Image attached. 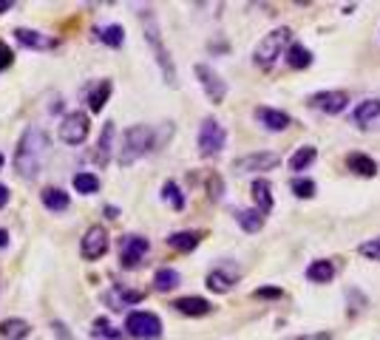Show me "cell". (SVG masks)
<instances>
[{
  "label": "cell",
  "instance_id": "1",
  "mask_svg": "<svg viewBox=\"0 0 380 340\" xmlns=\"http://www.w3.org/2000/svg\"><path fill=\"white\" fill-rule=\"evenodd\" d=\"M46 156H49V133L40 128V125H29L18 142V150H15V174L20 179H37L40 170L46 164Z\"/></svg>",
  "mask_w": 380,
  "mask_h": 340
},
{
  "label": "cell",
  "instance_id": "2",
  "mask_svg": "<svg viewBox=\"0 0 380 340\" xmlns=\"http://www.w3.org/2000/svg\"><path fill=\"white\" fill-rule=\"evenodd\" d=\"M139 20H142L145 40H148V46H150V51H153V57H156V66H159L165 83H167L170 88H176V85H179V74H176V66H173L170 51H167L165 43H162V29H159V23H156L153 9H142V12H139Z\"/></svg>",
  "mask_w": 380,
  "mask_h": 340
},
{
  "label": "cell",
  "instance_id": "3",
  "mask_svg": "<svg viewBox=\"0 0 380 340\" xmlns=\"http://www.w3.org/2000/svg\"><path fill=\"white\" fill-rule=\"evenodd\" d=\"M156 147V133L150 125H131L122 133V145H119V164L131 167L133 162H139L145 153H150Z\"/></svg>",
  "mask_w": 380,
  "mask_h": 340
},
{
  "label": "cell",
  "instance_id": "4",
  "mask_svg": "<svg viewBox=\"0 0 380 340\" xmlns=\"http://www.w3.org/2000/svg\"><path fill=\"white\" fill-rule=\"evenodd\" d=\"M290 37H292V32H290L287 26H281V29H275V32L264 35V40L256 46V54H253L256 66H261V68H273V66H275V60L287 51Z\"/></svg>",
  "mask_w": 380,
  "mask_h": 340
},
{
  "label": "cell",
  "instance_id": "5",
  "mask_svg": "<svg viewBox=\"0 0 380 340\" xmlns=\"http://www.w3.org/2000/svg\"><path fill=\"white\" fill-rule=\"evenodd\" d=\"M225 145H227V130H225V125H222L219 119L208 116V119L202 122V128H199V153H202L205 159H213V156H219V153L225 150Z\"/></svg>",
  "mask_w": 380,
  "mask_h": 340
},
{
  "label": "cell",
  "instance_id": "6",
  "mask_svg": "<svg viewBox=\"0 0 380 340\" xmlns=\"http://www.w3.org/2000/svg\"><path fill=\"white\" fill-rule=\"evenodd\" d=\"M125 332L136 340H159L162 337V320L153 312H131L125 317Z\"/></svg>",
  "mask_w": 380,
  "mask_h": 340
},
{
  "label": "cell",
  "instance_id": "7",
  "mask_svg": "<svg viewBox=\"0 0 380 340\" xmlns=\"http://www.w3.org/2000/svg\"><path fill=\"white\" fill-rule=\"evenodd\" d=\"M88 130H91V122H88V114H83V111H71V114H66V119L60 122V139L66 142V145H83L85 142V136H88Z\"/></svg>",
  "mask_w": 380,
  "mask_h": 340
},
{
  "label": "cell",
  "instance_id": "8",
  "mask_svg": "<svg viewBox=\"0 0 380 340\" xmlns=\"http://www.w3.org/2000/svg\"><path fill=\"white\" fill-rule=\"evenodd\" d=\"M281 156L273 153V150H259V153H247V156H239L233 162V170L236 174H264V170H273L278 167Z\"/></svg>",
  "mask_w": 380,
  "mask_h": 340
},
{
  "label": "cell",
  "instance_id": "9",
  "mask_svg": "<svg viewBox=\"0 0 380 340\" xmlns=\"http://www.w3.org/2000/svg\"><path fill=\"white\" fill-rule=\"evenodd\" d=\"M196 80H199V85H202V91H205V97L213 102V105H222L225 102V97H227V83L210 68V66H205V63H199L196 68Z\"/></svg>",
  "mask_w": 380,
  "mask_h": 340
},
{
  "label": "cell",
  "instance_id": "10",
  "mask_svg": "<svg viewBox=\"0 0 380 340\" xmlns=\"http://www.w3.org/2000/svg\"><path fill=\"white\" fill-rule=\"evenodd\" d=\"M150 250V241L142 236H122L119 238V264L125 269H133Z\"/></svg>",
  "mask_w": 380,
  "mask_h": 340
},
{
  "label": "cell",
  "instance_id": "11",
  "mask_svg": "<svg viewBox=\"0 0 380 340\" xmlns=\"http://www.w3.org/2000/svg\"><path fill=\"white\" fill-rule=\"evenodd\" d=\"M80 253H83V258H88V261L102 258V255L108 253V233H105L100 224L88 227L85 236H83V241H80Z\"/></svg>",
  "mask_w": 380,
  "mask_h": 340
},
{
  "label": "cell",
  "instance_id": "12",
  "mask_svg": "<svg viewBox=\"0 0 380 340\" xmlns=\"http://www.w3.org/2000/svg\"><path fill=\"white\" fill-rule=\"evenodd\" d=\"M239 278H242V269H239L236 264L225 261V264H219L216 269L208 272V281H205V284H208V289H213V292H230Z\"/></svg>",
  "mask_w": 380,
  "mask_h": 340
},
{
  "label": "cell",
  "instance_id": "13",
  "mask_svg": "<svg viewBox=\"0 0 380 340\" xmlns=\"http://www.w3.org/2000/svg\"><path fill=\"white\" fill-rule=\"evenodd\" d=\"M307 105L321 114H340L349 105V97H346V91H318L307 99Z\"/></svg>",
  "mask_w": 380,
  "mask_h": 340
},
{
  "label": "cell",
  "instance_id": "14",
  "mask_svg": "<svg viewBox=\"0 0 380 340\" xmlns=\"http://www.w3.org/2000/svg\"><path fill=\"white\" fill-rule=\"evenodd\" d=\"M114 136H117V128H114V122L108 119L105 125H102V133H100V139H97V145H94V153H91V159L100 164V167H105L108 162H111V150H114Z\"/></svg>",
  "mask_w": 380,
  "mask_h": 340
},
{
  "label": "cell",
  "instance_id": "15",
  "mask_svg": "<svg viewBox=\"0 0 380 340\" xmlns=\"http://www.w3.org/2000/svg\"><path fill=\"white\" fill-rule=\"evenodd\" d=\"M173 309L182 312V315H190V317H202L213 309V303L208 298H199V295H187V298H176Z\"/></svg>",
  "mask_w": 380,
  "mask_h": 340
},
{
  "label": "cell",
  "instance_id": "16",
  "mask_svg": "<svg viewBox=\"0 0 380 340\" xmlns=\"http://www.w3.org/2000/svg\"><path fill=\"white\" fill-rule=\"evenodd\" d=\"M15 37H18L20 46H26V49H37V51H46V49H54V46H57L54 37L43 35V32H35V29H15Z\"/></svg>",
  "mask_w": 380,
  "mask_h": 340
},
{
  "label": "cell",
  "instance_id": "17",
  "mask_svg": "<svg viewBox=\"0 0 380 340\" xmlns=\"http://www.w3.org/2000/svg\"><path fill=\"white\" fill-rule=\"evenodd\" d=\"M256 119L267 128V130H287L290 128V114H284V111H278V108H267V105H261V108H256Z\"/></svg>",
  "mask_w": 380,
  "mask_h": 340
},
{
  "label": "cell",
  "instance_id": "18",
  "mask_svg": "<svg viewBox=\"0 0 380 340\" xmlns=\"http://www.w3.org/2000/svg\"><path fill=\"white\" fill-rule=\"evenodd\" d=\"M145 295L142 292H133V289H122V286H111L105 295H102V300L111 306V309H125V306H133V303H139Z\"/></svg>",
  "mask_w": 380,
  "mask_h": 340
},
{
  "label": "cell",
  "instance_id": "19",
  "mask_svg": "<svg viewBox=\"0 0 380 340\" xmlns=\"http://www.w3.org/2000/svg\"><path fill=\"white\" fill-rule=\"evenodd\" d=\"M0 334H4L6 340H26L32 334V323L23 320V317H6L4 323H0Z\"/></svg>",
  "mask_w": 380,
  "mask_h": 340
},
{
  "label": "cell",
  "instance_id": "20",
  "mask_svg": "<svg viewBox=\"0 0 380 340\" xmlns=\"http://www.w3.org/2000/svg\"><path fill=\"white\" fill-rule=\"evenodd\" d=\"M40 199H43V207H46V210H52V213H66V210H69V205H71L69 193H66V190H60V188H46V190L40 193Z\"/></svg>",
  "mask_w": 380,
  "mask_h": 340
},
{
  "label": "cell",
  "instance_id": "21",
  "mask_svg": "<svg viewBox=\"0 0 380 340\" xmlns=\"http://www.w3.org/2000/svg\"><path fill=\"white\" fill-rule=\"evenodd\" d=\"M380 116V99H363V102H357L355 105V111H352V122L355 125H360V128H366L372 119H377Z\"/></svg>",
  "mask_w": 380,
  "mask_h": 340
},
{
  "label": "cell",
  "instance_id": "22",
  "mask_svg": "<svg viewBox=\"0 0 380 340\" xmlns=\"http://www.w3.org/2000/svg\"><path fill=\"white\" fill-rule=\"evenodd\" d=\"M307 278H309L312 284H329V281L335 278V264L326 261V258H318V261H312V264L307 267Z\"/></svg>",
  "mask_w": 380,
  "mask_h": 340
},
{
  "label": "cell",
  "instance_id": "23",
  "mask_svg": "<svg viewBox=\"0 0 380 340\" xmlns=\"http://www.w3.org/2000/svg\"><path fill=\"white\" fill-rule=\"evenodd\" d=\"M202 241L199 233H190V230H182V233H173L167 236V247H173L176 253H190V250H196Z\"/></svg>",
  "mask_w": 380,
  "mask_h": 340
},
{
  "label": "cell",
  "instance_id": "24",
  "mask_svg": "<svg viewBox=\"0 0 380 340\" xmlns=\"http://www.w3.org/2000/svg\"><path fill=\"white\" fill-rule=\"evenodd\" d=\"M253 199H256V210H261L264 216L273 210V188L267 179H256L253 182Z\"/></svg>",
  "mask_w": 380,
  "mask_h": 340
},
{
  "label": "cell",
  "instance_id": "25",
  "mask_svg": "<svg viewBox=\"0 0 380 340\" xmlns=\"http://www.w3.org/2000/svg\"><path fill=\"white\" fill-rule=\"evenodd\" d=\"M233 216H236V221L244 233H259L264 227V219H267L261 210H236Z\"/></svg>",
  "mask_w": 380,
  "mask_h": 340
},
{
  "label": "cell",
  "instance_id": "26",
  "mask_svg": "<svg viewBox=\"0 0 380 340\" xmlns=\"http://www.w3.org/2000/svg\"><path fill=\"white\" fill-rule=\"evenodd\" d=\"M346 164L355 170V174H360V176H374V174H377L374 159H372V156H366V153H349Z\"/></svg>",
  "mask_w": 380,
  "mask_h": 340
},
{
  "label": "cell",
  "instance_id": "27",
  "mask_svg": "<svg viewBox=\"0 0 380 340\" xmlns=\"http://www.w3.org/2000/svg\"><path fill=\"white\" fill-rule=\"evenodd\" d=\"M179 281H182V275H179L173 267H162V269H156V275H153V286H156L159 292H170V289H176Z\"/></svg>",
  "mask_w": 380,
  "mask_h": 340
},
{
  "label": "cell",
  "instance_id": "28",
  "mask_svg": "<svg viewBox=\"0 0 380 340\" xmlns=\"http://www.w3.org/2000/svg\"><path fill=\"white\" fill-rule=\"evenodd\" d=\"M309 63H312V54H309L301 43H292V46L287 49V66H290V68L301 71V68H307Z\"/></svg>",
  "mask_w": 380,
  "mask_h": 340
},
{
  "label": "cell",
  "instance_id": "29",
  "mask_svg": "<svg viewBox=\"0 0 380 340\" xmlns=\"http://www.w3.org/2000/svg\"><path fill=\"white\" fill-rule=\"evenodd\" d=\"M71 185H74V190L83 193V196H91V193L100 190V179H97L94 174H88V170H83V174H74Z\"/></svg>",
  "mask_w": 380,
  "mask_h": 340
},
{
  "label": "cell",
  "instance_id": "30",
  "mask_svg": "<svg viewBox=\"0 0 380 340\" xmlns=\"http://www.w3.org/2000/svg\"><path fill=\"white\" fill-rule=\"evenodd\" d=\"M315 159H318V150H315L312 145H304V147H298V150L292 153V159H290V170H307Z\"/></svg>",
  "mask_w": 380,
  "mask_h": 340
},
{
  "label": "cell",
  "instance_id": "31",
  "mask_svg": "<svg viewBox=\"0 0 380 340\" xmlns=\"http://www.w3.org/2000/svg\"><path fill=\"white\" fill-rule=\"evenodd\" d=\"M97 37H100L105 46H111V49H119V46L125 43V32H122V26H117V23L97 29Z\"/></svg>",
  "mask_w": 380,
  "mask_h": 340
},
{
  "label": "cell",
  "instance_id": "32",
  "mask_svg": "<svg viewBox=\"0 0 380 340\" xmlns=\"http://www.w3.org/2000/svg\"><path fill=\"white\" fill-rule=\"evenodd\" d=\"M108 97H111V80H102V83L91 91V97H88L91 111H94V114H100V111L108 105Z\"/></svg>",
  "mask_w": 380,
  "mask_h": 340
},
{
  "label": "cell",
  "instance_id": "33",
  "mask_svg": "<svg viewBox=\"0 0 380 340\" xmlns=\"http://www.w3.org/2000/svg\"><path fill=\"white\" fill-rule=\"evenodd\" d=\"M162 199H165L173 210H184V196H182V190H179L176 182H165V185H162Z\"/></svg>",
  "mask_w": 380,
  "mask_h": 340
},
{
  "label": "cell",
  "instance_id": "34",
  "mask_svg": "<svg viewBox=\"0 0 380 340\" xmlns=\"http://www.w3.org/2000/svg\"><path fill=\"white\" fill-rule=\"evenodd\" d=\"M292 193L298 196V199H312L315 196V182L312 179H304V176H298V179H292Z\"/></svg>",
  "mask_w": 380,
  "mask_h": 340
},
{
  "label": "cell",
  "instance_id": "35",
  "mask_svg": "<svg viewBox=\"0 0 380 340\" xmlns=\"http://www.w3.org/2000/svg\"><path fill=\"white\" fill-rule=\"evenodd\" d=\"M91 332H94V337H108V340H117V337H119V332H117L105 317H97Z\"/></svg>",
  "mask_w": 380,
  "mask_h": 340
},
{
  "label": "cell",
  "instance_id": "36",
  "mask_svg": "<svg viewBox=\"0 0 380 340\" xmlns=\"http://www.w3.org/2000/svg\"><path fill=\"white\" fill-rule=\"evenodd\" d=\"M360 255L372 258V261H380V238H372V241L360 244Z\"/></svg>",
  "mask_w": 380,
  "mask_h": 340
},
{
  "label": "cell",
  "instance_id": "37",
  "mask_svg": "<svg viewBox=\"0 0 380 340\" xmlns=\"http://www.w3.org/2000/svg\"><path fill=\"white\" fill-rule=\"evenodd\" d=\"M15 63V51L4 43V40H0V71H4V68H9Z\"/></svg>",
  "mask_w": 380,
  "mask_h": 340
},
{
  "label": "cell",
  "instance_id": "38",
  "mask_svg": "<svg viewBox=\"0 0 380 340\" xmlns=\"http://www.w3.org/2000/svg\"><path fill=\"white\" fill-rule=\"evenodd\" d=\"M253 295H256V298H281L284 292H281L278 286H261V289H256Z\"/></svg>",
  "mask_w": 380,
  "mask_h": 340
},
{
  "label": "cell",
  "instance_id": "39",
  "mask_svg": "<svg viewBox=\"0 0 380 340\" xmlns=\"http://www.w3.org/2000/svg\"><path fill=\"white\" fill-rule=\"evenodd\" d=\"M290 340H332L329 332H312V334H298V337H290Z\"/></svg>",
  "mask_w": 380,
  "mask_h": 340
},
{
  "label": "cell",
  "instance_id": "40",
  "mask_svg": "<svg viewBox=\"0 0 380 340\" xmlns=\"http://www.w3.org/2000/svg\"><path fill=\"white\" fill-rule=\"evenodd\" d=\"M6 202H9V188H6V185H0V210L6 207Z\"/></svg>",
  "mask_w": 380,
  "mask_h": 340
},
{
  "label": "cell",
  "instance_id": "41",
  "mask_svg": "<svg viewBox=\"0 0 380 340\" xmlns=\"http://www.w3.org/2000/svg\"><path fill=\"white\" fill-rule=\"evenodd\" d=\"M9 247V230H0V250Z\"/></svg>",
  "mask_w": 380,
  "mask_h": 340
},
{
  "label": "cell",
  "instance_id": "42",
  "mask_svg": "<svg viewBox=\"0 0 380 340\" xmlns=\"http://www.w3.org/2000/svg\"><path fill=\"white\" fill-rule=\"evenodd\" d=\"M15 4H12V0H0V15H4V12H9Z\"/></svg>",
  "mask_w": 380,
  "mask_h": 340
},
{
  "label": "cell",
  "instance_id": "43",
  "mask_svg": "<svg viewBox=\"0 0 380 340\" xmlns=\"http://www.w3.org/2000/svg\"><path fill=\"white\" fill-rule=\"evenodd\" d=\"M4 164H6V156H4V153H0V170H4Z\"/></svg>",
  "mask_w": 380,
  "mask_h": 340
}]
</instances>
